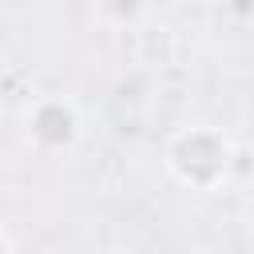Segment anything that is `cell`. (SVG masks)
I'll return each instance as SVG.
<instances>
[{
  "instance_id": "obj_4",
  "label": "cell",
  "mask_w": 254,
  "mask_h": 254,
  "mask_svg": "<svg viewBox=\"0 0 254 254\" xmlns=\"http://www.w3.org/2000/svg\"><path fill=\"white\" fill-rule=\"evenodd\" d=\"M0 107H4V91H0Z\"/></svg>"
},
{
  "instance_id": "obj_1",
  "label": "cell",
  "mask_w": 254,
  "mask_h": 254,
  "mask_svg": "<svg viewBox=\"0 0 254 254\" xmlns=\"http://www.w3.org/2000/svg\"><path fill=\"white\" fill-rule=\"evenodd\" d=\"M246 143H238L218 123H183L163 143V171L171 183L194 194H214L246 179Z\"/></svg>"
},
{
  "instance_id": "obj_2",
  "label": "cell",
  "mask_w": 254,
  "mask_h": 254,
  "mask_svg": "<svg viewBox=\"0 0 254 254\" xmlns=\"http://www.w3.org/2000/svg\"><path fill=\"white\" fill-rule=\"evenodd\" d=\"M24 139L40 155L75 151L83 139V111L67 95H36L24 107Z\"/></svg>"
},
{
  "instance_id": "obj_3",
  "label": "cell",
  "mask_w": 254,
  "mask_h": 254,
  "mask_svg": "<svg viewBox=\"0 0 254 254\" xmlns=\"http://www.w3.org/2000/svg\"><path fill=\"white\" fill-rule=\"evenodd\" d=\"M0 254H16V246H12V238H8L4 226H0Z\"/></svg>"
}]
</instances>
